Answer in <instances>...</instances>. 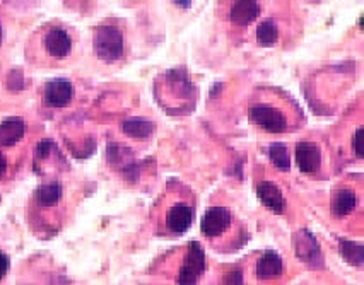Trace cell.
I'll list each match as a JSON object with an SVG mask.
<instances>
[{
  "label": "cell",
  "mask_w": 364,
  "mask_h": 285,
  "mask_svg": "<svg viewBox=\"0 0 364 285\" xmlns=\"http://www.w3.org/2000/svg\"><path fill=\"white\" fill-rule=\"evenodd\" d=\"M42 48L51 60H65L72 53L74 39L69 31L62 26L48 27L42 36Z\"/></svg>",
  "instance_id": "2"
},
{
  "label": "cell",
  "mask_w": 364,
  "mask_h": 285,
  "mask_svg": "<svg viewBox=\"0 0 364 285\" xmlns=\"http://www.w3.org/2000/svg\"><path fill=\"white\" fill-rule=\"evenodd\" d=\"M108 160H110L111 166L118 167V170L123 171L125 178L135 179L139 176V167L137 163H135L134 158H132L130 148L117 146V144H110L108 146Z\"/></svg>",
  "instance_id": "9"
},
{
  "label": "cell",
  "mask_w": 364,
  "mask_h": 285,
  "mask_svg": "<svg viewBox=\"0 0 364 285\" xmlns=\"http://www.w3.org/2000/svg\"><path fill=\"white\" fill-rule=\"evenodd\" d=\"M233 279H224V282L226 284H238V282H243V279H241V272H233Z\"/></svg>",
  "instance_id": "25"
},
{
  "label": "cell",
  "mask_w": 364,
  "mask_h": 285,
  "mask_svg": "<svg viewBox=\"0 0 364 285\" xmlns=\"http://www.w3.org/2000/svg\"><path fill=\"white\" fill-rule=\"evenodd\" d=\"M93 46L96 57L106 63H113L123 57V36L115 26L98 27Z\"/></svg>",
  "instance_id": "1"
},
{
  "label": "cell",
  "mask_w": 364,
  "mask_h": 285,
  "mask_svg": "<svg viewBox=\"0 0 364 285\" xmlns=\"http://www.w3.org/2000/svg\"><path fill=\"white\" fill-rule=\"evenodd\" d=\"M122 128L132 139H147L153 135L154 123L146 118H129L123 122Z\"/></svg>",
  "instance_id": "16"
},
{
  "label": "cell",
  "mask_w": 364,
  "mask_h": 285,
  "mask_svg": "<svg viewBox=\"0 0 364 285\" xmlns=\"http://www.w3.org/2000/svg\"><path fill=\"white\" fill-rule=\"evenodd\" d=\"M257 195L260 202H262L265 207H269L274 214H282L284 208H286L282 191L279 190V186H275L274 183L260 182L257 184Z\"/></svg>",
  "instance_id": "12"
},
{
  "label": "cell",
  "mask_w": 364,
  "mask_h": 285,
  "mask_svg": "<svg viewBox=\"0 0 364 285\" xmlns=\"http://www.w3.org/2000/svg\"><path fill=\"white\" fill-rule=\"evenodd\" d=\"M358 205V196L353 190H339L332 200V214L335 217H346Z\"/></svg>",
  "instance_id": "15"
},
{
  "label": "cell",
  "mask_w": 364,
  "mask_h": 285,
  "mask_svg": "<svg viewBox=\"0 0 364 285\" xmlns=\"http://www.w3.org/2000/svg\"><path fill=\"white\" fill-rule=\"evenodd\" d=\"M62 200L60 183H46L36 190V203L39 207H55Z\"/></svg>",
  "instance_id": "17"
},
{
  "label": "cell",
  "mask_w": 364,
  "mask_h": 285,
  "mask_svg": "<svg viewBox=\"0 0 364 285\" xmlns=\"http://www.w3.org/2000/svg\"><path fill=\"white\" fill-rule=\"evenodd\" d=\"M171 2H173L175 6L182 7V9H190L192 7V0H171Z\"/></svg>",
  "instance_id": "26"
},
{
  "label": "cell",
  "mask_w": 364,
  "mask_h": 285,
  "mask_svg": "<svg viewBox=\"0 0 364 285\" xmlns=\"http://www.w3.org/2000/svg\"><path fill=\"white\" fill-rule=\"evenodd\" d=\"M282 274V258L279 253L265 251L257 262V277L260 280H270Z\"/></svg>",
  "instance_id": "14"
},
{
  "label": "cell",
  "mask_w": 364,
  "mask_h": 285,
  "mask_svg": "<svg viewBox=\"0 0 364 285\" xmlns=\"http://www.w3.org/2000/svg\"><path fill=\"white\" fill-rule=\"evenodd\" d=\"M24 132H26V123L23 118L12 116V118L4 120L0 123V146H15L24 137Z\"/></svg>",
  "instance_id": "13"
},
{
  "label": "cell",
  "mask_w": 364,
  "mask_h": 285,
  "mask_svg": "<svg viewBox=\"0 0 364 285\" xmlns=\"http://www.w3.org/2000/svg\"><path fill=\"white\" fill-rule=\"evenodd\" d=\"M54 148H55V146L51 140H43V142H39V146H38V158H43V159L48 158Z\"/></svg>",
  "instance_id": "22"
},
{
  "label": "cell",
  "mask_w": 364,
  "mask_h": 285,
  "mask_svg": "<svg viewBox=\"0 0 364 285\" xmlns=\"http://www.w3.org/2000/svg\"><path fill=\"white\" fill-rule=\"evenodd\" d=\"M294 244L296 253H298V256L303 262L315 268L323 267L322 251H320L317 239H315V236L310 231H299L294 236Z\"/></svg>",
  "instance_id": "7"
},
{
  "label": "cell",
  "mask_w": 364,
  "mask_h": 285,
  "mask_svg": "<svg viewBox=\"0 0 364 285\" xmlns=\"http://www.w3.org/2000/svg\"><path fill=\"white\" fill-rule=\"evenodd\" d=\"M231 212L226 207H211L202 217V224H200V231L206 238L214 239L222 236L231 226Z\"/></svg>",
  "instance_id": "5"
},
{
  "label": "cell",
  "mask_w": 364,
  "mask_h": 285,
  "mask_svg": "<svg viewBox=\"0 0 364 285\" xmlns=\"http://www.w3.org/2000/svg\"><path fill=\"white\" fill-rule=\"evenodd\" d=\"M341 255L347 263L354 267H363L364 262V246L363 243H354V241H341Z\"/></svg>",
  "instance_id": "18"
},
{
  "label": "cell",
  "mask_w": 364,
  "mask_h": 285,
  "mask_svg": "<svg viewBox=\"0 0 364 285\" xmlns=\"http://www.w3.org/2000/svg\"><path fill=\"white\" fill-rule=\"evenodd\" d=\"M296 164L303 172H317L320 170V164H322V152L320 147L313 142H299L296 146L294 151Z\"/></svg>",
  "instance_id": "8"
},
{
  "label": "cell",
  "mask_w": 364,
  "mask_h": 285,
  "mask_svg": "<svg viewBox=\"0 0 364 285\" xmlns=\"http://www.w3.org/2000/svg\"><path fill=\"white\" fill-rule=\"evenodd\" d=\"M251 123L262 128V130L270 132V134H282L287 130V118L277 108L270 104H255L250 108L248 113Z\"/></svg>",
  "instance_id": "3"
},
{
  "label": "cell",
  "mask_w": 364,
  "mask_h": 285,
  "mask_svg": "<svg viewBox=\"0 0 364 285\" xmlns=\"http://www.w3.org/2000/svg\"><path fill=\"white\" fill-rule=\"evenodd\" d=\"M206 272V255H203L202 246L195 241L188 244V251L183 262L182 268H180L178 282L180 284H197L200 275Z\"/></svg>",
  "instance_id": "4"
},
{
  "label": "cell",
  "mask_w": 364,
  "mask_h": 285,
  "mask_svg": "<svg viewBox=\"0 0 364 285\" xmlns=\"http://www.w3.org/2000/svg\"><path fill=\"white\" fill-rule=\"evenodd\" d=\"M192 222H194V208L190 205H183V203H177L168 210L166 215V226L173 234H183L190 229Z\"/></svg>",
  "instance_id": "10"
},
{
  "label": "cell",
  "mask_w": 364,
  "mask_h": 285,
  "mask_svg": "<svg viewBox=\"0 0 364 285\" xmlns=\"http://www.w3.org/2000/svg\"><path fill=\"white\" fill-rule=\"evenodd\" d=\"M260 14V4L258 0H236L230 11L231 23L234 26L245 27L251 24Z\"/></svg>",
  "instance_id": "11"
},
{
  "label": "cell",
  "mask_w": 364,
  "mask_h": 285,
  "mask_svg": "<svg viewBox=\"0 0 364 285\" xmlns=\"http://www.w3.org/2000/svg\"><path fill=\"white\" fill-rule=\"evenodd\" d=\"M6 171H7V159L6 156H4V152L0 151V178L6 175Z\"/></svg>",
  "instance_id": "24"
},
{
  "label": "cell",
  "mask_w": 364,
  "mask_h": 285,
  "mask_svg": "<svg viewBox=\"0 0 364 285\" xmlns=\"http://www.w3.org/2000/svg\"><path fill=\"white\" fill-rule=\"evenodd\" d=\"M315 2H318V0H315Z\"/></svg>",
  "instance_id": "28"
},
{
  "label": "cell",
  "mask_w": 364,
  "mask_h": 285,
  "mask_svg": "<svg viewBox=\"0 0 364 285\" xmlns=\"http://www.w3.org/2000/svg\"><path fill=\"white\" fill-rule=\"evenodd\" d=\"M279 38V27L274 21H263L257 27V42L262 46L275 45Z\"/></svg>",
  "instance_id": "20"
},
{
  "label": "cell",
  "mask_w": 364,
  "mask_h": 285,
  "mask_svg": "<svg viewBox=\"0 0 364 285\" xmlns=\"http://www.w3.org/2000/svg\"><path fill=\"white\" fill-rule=\"evenodd\" d=\"M74 98V86L69 79H51L48 80L45 91H43V101L50 108L69 106Z\"/></svg>",
  "instance_id": "6"
},
{
  "label": "cell",
  "mask_w": 364,
  "mask_h": 285,
  "mask_svg": "<svg viewBox=\"0 0 364 285\" xmlns=\"http://www.w3.org/2000/svg\"><path fill=\"white\" fill-rule=\"evenodd\" d=\"M353 147H354V154L358 156L359 159L364 158V128H358V132L354 134L353 140Z\"/></svg>",
  "instance_id": "21"
},
{
  "label": "cell",
  "mask_w": 364,
  "mask_h": 285,
  "mask_svg": "<svg viewBox=\"0 0 364 285\" xmlns=\"http://www.w3.org/2000/svg\"><path fill=\"white\" fill-rule=\"evenodd\" d=\"M9 267H11L9 256H7L4 251H0V280H2L7 272H9Z\"/></svg>",
  "instance_id": "23"
},
{
  "label": "cell",
  "mask_w": 364,
  "mask_h": 285,
  "mask_svg": "<svg viewBox=\"0 0 364 285\" xmlns=\"http://www.w3.org/2000/svg\"><path fill=\"white\" fill-rule=\"evenodd\" d=\"M4 42V27H2V23H0V45H2Z\"/></svg>",
  "instance_id": "27"
},
{
  "label": "cell",
  "mask_w": 364,
  "mask_h": 285,
  "mask_svg": "<svg viewBox=\"0 0 364 285\" xmlns=\"http://www.w3.org/2000/svg\"><path fill=\"white\" fill-rule=\"evenodd\" d=\"M269 156L270 160L274 163L275 167H279L281 171H289L291 170V156L287 147L281 142L272 144L269 147Z\"/></svg>",
  "instance_id": "19"
}]
</instances>
